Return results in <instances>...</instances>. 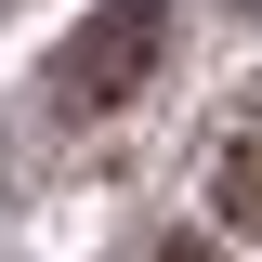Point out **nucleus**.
<instances>
[{
	"instance_id": "obj_2",
	"label": "nucleus",
	"mask_w": 262,
	"mask_h": 262,
	"mask_svg": "<svg viewBox=\"0 0 262 262\" xmlns=\"http://www.w3.org/2000/svg\"><path fill=\"white\" fill-rule=\"evenodd\" d=\"M210 210L262 236V118H236V131H223V158H210Z\"/></svg>"
},
{
	"instance_id": "obj_3",
	"label": "nucleus",
	"mask_w": 262,
	"mask_h": 262,
	"mask_svg": "<svg viewBox=\"0 0 262 262\" xmlns=\"http://www.w3.org/2000/svg\"><path fill=\"white\" fill-rule=\"evenodd\" d=\"M158 262H223V249H210V236H158Z\"/></svg>"
},
{
	"instance_id": "obj_1",
	"label": "nucleus",
	"mask_w": 262,
	"mask_h": 262,
	"mask_svg": "<svg viewBox=\"0 0 262 262\" xmlns=\"http://www.w3.org/2000/svg\"><path fill=\"white\" fill-rule=\"evenodd\" d=\"M158 53H170V0H92L79 39L53 53V105L66 118H105V105H131L158 79Z\"/></svg>"
}]
</instances>
